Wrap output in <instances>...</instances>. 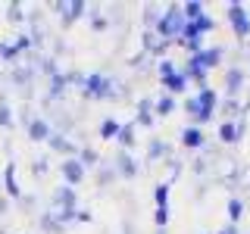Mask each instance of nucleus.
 Wrapping results in <instances>:
<instances>
[{"mask_svg": "<svg viewBox=\"0 0 250 234\" xmlns=\"http://www.w3.org/2000/svg\"><path fill=\"white\" fill-rule=\"evenodd\" d=\"M116 84L109 81V78L104 75H91V78H84V97H116Z\"/></svg>", "mask_w": 250, "mask_h": 234, "instance_id": "nucleus-1", "label": "nucleus"}, {"mask_svg": "<svg viewBox=\"0 0 250 234\" xmlns=\"http://www.w3.org/2000/svg\"><path fill=\"white\" fill-rule=\"evenodd\" d=\"M178 31H182V13L172 6V10L163 16V19H156V35H160L163 41H169V38L178 35Z\"/></svg>", "mask_w": 250, "mask_h": 234, "instance_id": "nucleus-2", "label": "nucleus"}, {"mask_svg": "<svg viewBox=\"0 0 250 234\" xmlns=\"http://www.w3.org/2000/svg\"><path fill=\"white\" fill-rule=\"evenodd\" d=\"M229 19H231L234 35H238V38H247L250 35V19H247V10L241 3H231L229 6Z\"/></svg>", "mask_w": 250, "mask_h": 234, "instance_id": "nucleus-3", "label": "nucleus"}, {"mask_svg": "<svg viewBox=\"0 0 250 234\" xmlns=\"http://www.w3.org/2000/svg\"><path fill=\"white\" fill-rule=\"evenodd\" d=\"M238 172H241L238 162L229 159V156H225V159H216V175L222 178L225 184H234V181H238Z\"/></svg>", "mask_w": 250, "mask_h": 234, "instance_id": "nucleus-4", "label": "nucleus"}, {"mask_svg": "<svg viewBox=\"0 0 250 234\" xmlns=\"http://www.w3.org/2000/svg\"><path fill=\"white\" fill-rule=\"evenodd\" d=\"M197 103H200V116H203V122H207L209 116L216 113V91L203 84V91L197 94Z\"/></svg>", "mask_w": 250, "mask_h": 234, "instance_id": "nucleus-5", "label": "nucleus"}, {"mask_svg": "<svg viewBox=\"0 0 250 234\" xmlns=\"http://www.w3.org/2000/svg\"><path fill=\"white\" fill-rule=\"evenodd\" d=\"M219 59H222V50H219V47H216V50H200V53H194V57H191V62L197 69H203V72H207V69H213Z\"/></svg>", "mask_w": 250, "mask_h": 234, "instance_id": "nucleus-6", "label": "nucleus"}, {"mask_svg": "<svg viewBox=\"0 0 250 234\" xmlns=\"http://www.w3.org/2000/svg\"><path fill=\"white\" fill-rule=\"evenodd\" d=\"M113 169L119 172L122 178H135V175H138V166H135V159H131V156L125 153V150H122V153H116V159H113Z\"/></svg>", "mask_w": 250, "mask_h": 234, "instance_id": "nucleus-7", "label": "nucleus"}, {"mask_svg": "<svg viewBox=\"0 0 250 234\" xmlns=\"http://www.w3.org/2000/svg\"><path fill=\"white\" fill-rule=\"evenodd\" d=\"M60 209H75V191L72 187H60L57 197H53V213H60Z\"/></svg>", "mask_w": 250, "mask_h": 234, "instance_id": "nucleus-8", "label": "nucleus"}, {"mask_svg": "<svg viewBox=\"0 0 250 234\" xmlns=\"http://www.w3.org/2000/svg\"><path fill=\"white\" fill-rule=\"evenodd\" d=\"M62 178H66L69 184H78L84 178V166L78 159H66V162H62Z\"/></svg>", "mask_w": 250, "mask_h": 234, "instance_id": "nucleus-9", "label": "nucleus"}, {"mask_svg": "<svg viewBox=\"0 0 250 234\" xmlns=\"http://www.w3.org/2000/svg\"><path fill=\"white\" fill-rule=\"evenodd\" d=\"M50 135H53V131H50V125H47L44 119H31L28 122V137L31 140H38V144H41V140H50Z\"/></svg>", "mask_w": 250, "mask_h": 234, "instance_id": "nucleus-10", "label": "nucleus"}, {"mask_svg": "<svg viewBox=\"0 0 250 234\" xmlns=\"http://www.w3.org/2000/svg\"><path fill=\"white\" fill-rule=\"evenodd\" d=\"M57 10H62V22H66V25H72L78 16L84 13V3H82V0H72V3H57Z\"/></svg>", "mask_w": 250, "mask_h": 234, "instance_id": "nucleus-11", "label": "nucleus"}, {"mask_svg": "<svg viewBox=\"0 0 250 234\" xmlns=\"http://www.w3.org/2000/svg\"><path fill=\"white\" fill-rule=\"evenodd\" d=\"M244 69H229V75H225V91H229L231 94V97H234V94H238L241 88H244Z\"/></svg>", "mask_w": 250, "mask_h": 234, "instance_id": "nucleus-12", "label": "nucleus"}, {"mask_svg": "<svg viewBox=\"0 0 250 234\" xmlns=\"http://www.w3.org/2000/svg\"><path fill=\"white\" fill-rule=\"evenodd\" d=\"M47 144H50V150H57V153H62V156L75 153V144H72L66 135H50V140H47Z\"/></svg>", "mask_w": 250, "mask_h": 234, "instance_id": "nucleus-13", "label": "nucleus"}, {"mask_svg": "<svg viewBox=\"0 0 250 234\" xmlns=\"http://www.w3.org/2000/svg\"><path fill=\"white\" fill-rule=\"evenodd\" d=\"M166 47H169V41H163L156 31H147V35H144V50L147 53H163Z\"/></svg>", "mask_w": 250, "mask_h": 234, "instance_id": "nucleus-14", "label": "nucleus"}, {"mask_svg": "<svg viewBox=\"0 0 250 234\" xmlns=\"http://www.w3.org/2000/svg\"><path fill=\"white\" fill-rule=\"evenodd\" d=\"M3 191L10 194V197L19 200V184H16V169H13V162L3 169Z\"/></svg>", "mask_w": 250, "mask_h": 234, "instance_id": "nucleus-15", "label": "nucleus"}, {"mask_svg": "<svg viewBox=\"0 0 250 234\" xmlns=\"http://www.w3.org/2000/svg\"><path fill=\"white\" fill-rule=\"evenodd\" d=\"M182 144H185V147H203V131L197 128V125L185 128V131H182Z\"/></svg>", "mask_w": 250, "mask_h": 234, "instance_id": "nucleus-16", "label": "nucleus"}, {"mask_svg": "<svg viewBox=\"0 0 250 234\" xmlns=\"http://www.w3.org/2000/svg\"><path fill=\"white\" fill-rule=\"evenodd\" d=\"M219 137H222L225 144H234V140H241V135H238V125H234V122H225L222 128H219Z\"/></svg>", "mask_w": 250, "mask_h": 234, "instance_id": "nucleus-17", "label": "nucleus"}, {"mask_svg": "<svg viewBox=\"0 0 250 234\" xmlns=\"http://www.w3.org/2000/svg\"><path fill=\"white\" fill-rule=\"evenodd\" d=\"M166 81V88L172 91V94H178V91H185V84H188V78L182 75V72H175V75H169V78H163Z\"/></svg>", "mask_w": 250, "mask_h": 234, "instance_id": "nucleus-18", "label": "nucleus"}, {"mask_svg": "<svg viewBox=\"0 0 250 234\" xmlns=\"http://www.w3.org/2000/svg\"><path fill=\"white\" fill-rule=\"evenodd\" d=\"M119 128H122V125H119V122H116V119H106L104 125H100V137H106V140H113L116 135H119Z\"/></svg>", "mask_w": 250, "mask_h": 234, "instance_id": "nucleus-19", "label": "nucleus"}, {"mask_svg": "<svg viewBox=\"0 0 250 234\" xmlns=\"http://www.w3.org/2000/svg\"><path fill=\"white\" fill-rule=\"evenodd\" d=\"M241 215H244V203H241L238 197H231L229 200V218H231V225L241 222Z\"/></svg>", "mask_w": 250, "mask_h": 234, "instance_id": "nucleus-20", "label": "nucleus"}, {"mask_svg": "<svg viewBox=\"0 0 250 234\" xmlns=\"http://www.w3.org/2000/svg\"><path fill=\"white\" fill-rule=\"evenodd\" d=\"M150 106H153L150 100H141V103H138V122H141V125H150V122H153Z\"/></svg>", "mask_w": 250, "mask_h": 234, "instance_id": "nucleus-21", "label": "nucleus"}, {"mask_svg": "<svg viewBox=\"0 0 250 234\" xmlns=\"http://www.w3.org/2000/svg\"><path fill=\"white\" fill-rule=\"evenodd\" d=\"M116 137H119V144H122V147H131V144H135V128H131V125H122Z\"/></svg>", "mask_w": 250, "mask_h": 234, "instance_id": "nucleus-22", "label": "nucleus"}, {"mask_svg": "<svg viewBox=\"0 0 250 234\" xmlns=\"http://www.w3.org/2000/svg\"><path fill=\"white\" fill-rule=\"evenodd\" d=\"M50 84H53V88H50V97H60V94L66 91L69 78H66V75H53V78H50Z\"/></svg>", "mask_w": 250, "mask_h": 234, "instance_id": "nucleus-23", "label": "nucleus"}, {"mask_svg": "<svg viewBox=\"0 0 250 234\" xmlns=\"http://www.w3.org/2000/svg\"><path fill=\"white\" fill-rule=\"evenodd\" d=\"M153 197H156V209H160V206H169V184H156Z\"/></svg>", "mask_w": 250, "mask_h": 234, "instance_id": "nucleus-24", "label": "nucleus"}, {"mask_svg": "<svg viewBox=\"0 0 250 234\" xmlns=\"http://www.w3.org/2000/svg\"><path fill=\"white\" fill-rule=\"evenodd\" d=\"M166 150H169V147L163 144L160 137H156V140H150V150H147V156H150V159H160V156L166 153Z\"/></svg>", "mask_w": 250, "mask_h": 234, "instance_id": "nucleus-25", "label": "nucleus"}, {"mask_svg": "<svg viewBox=\"0 0 250 234\" xmlns=\"http://www.w3.org/2000/svg\"><path fill=\"white\" fill-rule=\"evenodd\" d=\"M172 109H175V100H172V97H163V100H156V113H160V116H169Z\"/></svg>", "mask_w": 250, "mask_h": 234, "instance_id": "nucleus-26", "label": "nucleus"}, {"mask_svg": "<svg viewBox=\"0 0 250 234\" xmlns=\"http://www.w3.org/2000/svg\"><path fill=\"white\" fill-rule=\"evenodd\" d=\"M13 81L19 84V88H28V81H31V69H19V72H13Z\"/></svg>", "mask_w": 250, "mask_h": 234, "instance_id": "nucleus-27", "label": "nucleus"}, {"mask_svg": "<svg viewBox=\"0 0 250 234\" xmlns=\"http://www.w3.org/2000/svg\"><path fill=\"white\" fill-rule=\"evenodd\" d=\"M41 228H44V231H60V222H57L50 213H44V215H41Z\"/></svg>", "mask_w": 250, "mask_h": 234, "instance_id": "nucleus-28", "label": "nucleus"}, {"mask_svg": "<svg viewBox=\"0 0 250 234\" xmlns=\"http://www.w3.org/2000/svg\"><path fill=\"white\" fill-rule=\"evenodd\" d=\"M182 16H188V19L194 22V19H200V16H203V6H200V3H188Z\"/></svg>", "mask_w": 250, "mask_h": 234, "instance_id": "nucleus-29", "label": "nucleus"}, {"mask_svg": "<svg viewBox=\"0 0 250 234\" xmlns=\"http://www.w3.org/2000/svg\"><path fill=\"white\" fill-rule=\"evenodd\" d=\"M6 19H10V22H22V6L10 3V6H6Z\"/></svg>", "mask_w": 250, "mask_h": 234, "instance_id": "nucleus-30", "label": "nucleus"}, {"mask_svg": "<svg viewBox=\"0 0 250 234\" xmlns=\"http://www.w3.org/2000/svg\"><path fill=\"white\" fill-rule=\"evenodd\" d=\"M97 159H100V156L94 150H82V159H78V162H82V166H97Z\"/></svg>", "mask_w": 250, "mask_h": 234, "instance_id": "nucleus-31", "label": "nucleus"}, {"mask_svg": "<svg viewBox=\"0 0 250 234\" xmlns=\"http://www.w3.org/2000/svg\"><path fill=\"white\" fill-rule=\"evenodd\" d=\"M234 187H247V191H250V169H241L238 172V181H234Z\"/></svg>", "mask_w": 250, "mask_h": 234, "instance_id": "nucleus-32", "label": "nucleus"}, {"mask_svg": "<svg viewBox=\"0 0 250 234\" xmlns=\"http://www.w3.org/2000/svg\"><path fill=\"white\" fill-rule=\"evenodd\" d=\"M160 75H163V78L175 75V66H172V59H163V62H160Z\"/></svg>", "mask_w": 250, "mask_h": 234, "instance_id": "nucleus-33", "label": "nucleus"}, {"mask_svg": "<svg viewBox=\"0 0 250 234\" xmlns=\"http://www.w3.org/2000/svg\"><path fill=\"white\" fill-rule=\"evenodd\" d=\"M166 222H169V206H160V209H156V225L163 228Z\"/></svg>", "mask_w": 250, "mask_h": 234, "instance_id": "nucleus-34", "label": "nucleus"}, {"mask_svg": "<svg viewBox=\"0 0 250 234\" xmlns=\"http://www.w3.org/2000/svg\"><path fill=\"white\" fill-rule=\"evenodd\" d=\"M0 125H3V128H10V125H13V116H10V109H6V106H0Z\"/></svg>", "mask_w": 250, "mask_h": 234, "instance_id": "nucleus-35", "label": "nucleus"}, {"mask_svg": "<svg viewBox=\"0 0 250 234\" xmlns=\"http://www.w3.org/2000/svg\"><path fill=\"white\" fill-rule=\"evenodd\" d=\"M207 162H209V159H194L191 172H194V175H203V172H207Z\"/></svg>", "mask_w": 250, "mask_h": 234, "instance_id": "nucleus-36", "label": "nucleus"}, {"mask_svg": "<svg viewBox=\"0 0 250 234\" xmlns=\"http://www.w3.org/2000/svg\"><path fill=\"white\" fill-rule=\"evenodd\" d=\"M238 113H241L238 100H229V103H225V116H238Z\"/></svg>", "mask_w": 250, "mask_h": 234, "instance_id": "nucleus-37", "label": "nucleus"}, {"mask_svg": "<svg viewBox=\"0 0 250 234\" xmlns=\"http://www.w3.org/2000/svg\"><path fill=\"white\" fill-rule=\"evenodd\" d=\"M41 69H44V72L50 75V78H53V75H60V72H57V66H53V59H44V62H41Z\"/></svg>", "mask_w": 250, "mask_h": 234, "instance_id": "nucleus-38", "label": "nucleus"}, {"mask_svg": "<svg viewBox=\"0 0 250 234\" xmlns=\"http://www.w3.org/2000/svg\"><path fill=\"white\" fill-rule=\"evenodd\" d=\"M31 172H35V175H44V172H47V159H38L35 166H31Z\"/></svg>", "mask_w": 250, "mask_h": 234, "instance_id": "nucleus-39", "label": "nucleus"}, {"mask_svg": "<svg viewBox=\"0 0 250 234\" xmlns=\"http://www.w3.org/2000/svg\"><path fill=\"white\" fill-rule=\"evenodd\" d=\"M144 19H147V22H156V10H153V6H147V13H144Z\"/></svg>", "mask_w": 250, "mask_h": 234, "instance_id": "nucleus-40", "label": "nucleus"}, {"mask_svg": "<svg viewBox=\"0 0 250 234\" xmlns=\"http://www.w3.org/2000/svg\"><path fill=\"white\" fill-rule=\"evenodd\" d=\"M219 234H238V228H234V225H225V228L219 231Z\"/></svg>", "mask_w": 250, "mask_h": 234, "instance_id": "nucleus-41", "label": "nucleus"}]
</instances>
